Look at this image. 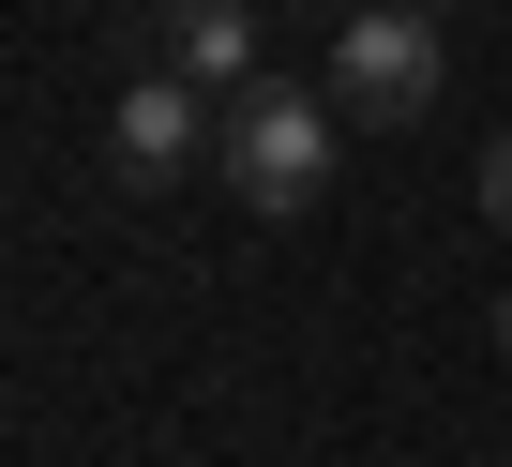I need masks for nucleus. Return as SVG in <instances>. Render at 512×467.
<instances>
[{
  "label": "nucleus",
  "instance_id": "obj_1",
  "mask_svg": "<svg viewBox=\"0 0 512 467\" xmlns=\"http://www.w3.org/2000/svg\"><path fill=\"white\" fill-rule=\"evenodd\" d=\"M332 121H347V106H317V91H287V76L226 91V121H211L226 196H241V211H317V196H332Z\"/></svg>",
  "mask_w": 512,
  "mask_h": 467
},
{
  "label": "nucleus",
  "instance_id": "obj_2",
  "mask_svg": "<svg viewBox=\"0 0 512 467\" xmlns=\"http://www.w3.org/2000/svg\"><path fill=\"white\" fill-rule=\"evenodd\" d=\"M332 106L347 121H437V16L422 0H362L332 31Z\"/></svg>",
  "mask_w": 512,
  "mask_h": 467
},
{
  "label": "nucleus",
  "instance_id": "obj_3",
  "mask_svg": "<svg viewBox=\"0 0 512 467\" xmlns=\"http://www.w3.org/2000/svg\"><path fill=\"white\" fill-rule=\"evenodd\" d=\"M151 76H181V91H256V0H166L151 16Z\"/></svg>",
  "mask_w": 512,
  "mask_h": 467
},
{
  "label": "nucleus",
  "instance_id": "obj_4",
  "mask_svg": "<svg viewBox=\"0 0 512 467\" xmlns=\"http://www.w3.org/2000/svg\"><path fill=\"white\" fill-rule=\"evenodd\" d=\"M211 91H181V76H136L121 106H106V151H121V181H181L196 151H211Z\"/></svg>",
  "mask_w": 512,
  "mask_h": 467
},
{
  "label": "nucleus",
  "instance_id": "obj_5",
  "mask_svg": "<svg viewBox=\"0 0 512 467\" xmlns=\"http://www.w3.org/2000/svg\"><path fill=\"white\" fill-rule=\"evenodd\" d=\"M482 211H497V226H512V136H497V151H482Z\"/></svg>",
  "mask_w": 512,
  "mask_h": 467
},
{
  "label": "nucleus",
  "instance_id": "obj_6",
  "mask_svg": "<svg viewBox=\"0 0 512 467\" xmlns=\"http://www.w3.org/2000/svg\"><path fill=\"white\" fill-rule=\"evenodd\" d=\"M497 347H512V287H497Z\"/></svg>",
  "mask_w": 512,
  "mask_h": 467
},
{
  "label": "nucleus",
  "instance_id": "obj_7",
  "mask_svg": "<svg viewBox=\"0 0 512 467\" xmlns=\"http://www.w3.org/2000/svg\"><path fill=\"white\" fill-rule=\"evenodd\" d=\"M422 16H452V0H422Z\"/></svg>",
  "mask_w": 512,
  "mask_h": 467
}]
</instances>
